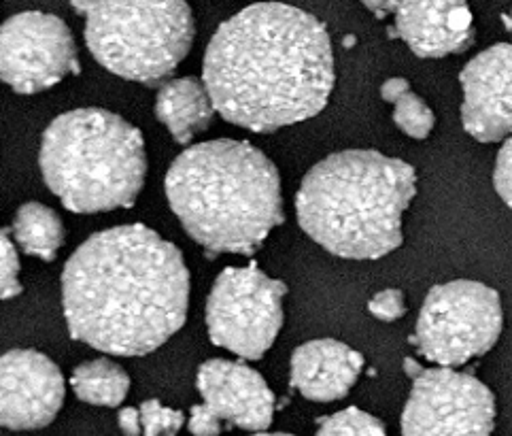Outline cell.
I'll return each instance as SVG.
<instances>
[{
  "label": "cell",
  "instance_id": "1",
  "mask_svg": "<svg viewBox=\"0 0 512 436\" xmlns=\"http://www.w3.org/2000/svg\"><path fill=\"white\" fill-rule=\"evenodd\" d=\"M187 305L183 254L141 224L96 232L62 271L68 332L105 354H151L183 328Z\"/></svg>",
  "mask_w": 512,
  "mask_h": 436
},
{
  "label": "cell",
  "instance_id": "2",
  "mask_svg": "<svg viewBox=\"0 0 512 436\" xmlns=\"http://www.w3.org/2000/svg\"><path fill=\"white\" fill-rule=\"evenodd\" d=\"M217 113L253 132H275L315 117L334 90L326 26L283 3L236 13L213 35L202 64Z\"/></svg>",
  "mask_w": 512,
  "mask_h": 436
},
{
  "label": "cell",
  "instance_id": "3",
  "mask_svg": "<svg viewBox=\"0 0 512 436\" xmlns=\"http://www.w3.org/2000/svg\"><path fill=\"white\" fill-rule=\"evenodd\" d=\"M166 198L211 258L255 254L285 220L277 166L247 141L217 139L185 149L166 173Z\"/></svg>",
  "mask_w": 512,
  "mask_h": 436
},
{
  "label": "cell",
  "instance_id": "4",
  "mask_svg": "<svg viewBox=\"0 0 512 436\" xmlns=\"http://www.w3.org/2000/svg\"><path fill=\"white\" fill-rule=\"evenodd\" d=\"M417 194L408 162L374 149H347L302 179L296 213L302 230L330 254L377 260L402 245V215Z\"/></svg>",
  "mask_w": 512,
  "mask_h": 436
},
{
  "label": "cell",
  "instance_id": "5",
  "mask_svg": "<svg viewBox=\"0 0 512 436\" xmlns=\"http://www.w3.org/2000/svg\"><path fill=\"white\" fill-rule=\"evenodd\" d=\"M39 166L68 211L128 209L145 186V141L139 128L111 111L75 109L47 126Z\"/></svg>",
  "mask_w": 512,
  "mask_h": 436
},
{
  "label": "cell",
  "instance_id": "6",
  "mask_svg": "<svg viewBox=\"0 0 512 436\" xmlns=\"http://www.w3.org/2000/svg\"><path fill=\"white\" fill-rule=\"evenodd\" d=\"M85 43L117 77L156 86L190 54L196 37L185 0H71Z\"/></svg>",
  "mask_w": 512,
  "mask_h": 436
},
{
  "label": "cell",
  "instance_id": "7",
  "mask_svg": "<svg viewBox=\"0 0 512 436\" xmlns=\"http://www.w3.org/2000/svg\"><path fill=\"white\" fill-rule=\"evenodd\" d=\"M504 326L502 300L479 281H449L425 296L411 345L423 358L457 368L485 356Z\"/></svg>",
  "mask_w": 512,
  "mask_h": 436
},
{
  "label": "cell",
  "instance_id": "8",
  "mask_svg": "<svg viewBox=\"0 0 512 436\" xmlns=\"http://www.w3.org/2000/svg\"><path fill=\"white\" fill-rule=\"evenodd\" d=\"M285 294V283L258 264L221 271L207 300L211 341L241 358L260 360L281 332Z\"/></svg>",
  "mask_w": 512,
  "mask_h": 436
},
{
  "label": "cell",
  "instance_id": "9",
  "mask_svg": "<svg viewBox=\"0 0 512 436\" xmlns=\"http://www.w3.org/2000/svg\"><path fill=\"white\" fill-rule=\"evenodd\" d=\"M496 396L483 381L455 368H425L402 413V436H491Z\"/></svg>",
  "mask_w": 512,
  "mask_h": 436
},
{
  "label": "cell",
  "instance_id": "10",
  "mask_svg": "<svg viewBox=\"0 0 512 436\" xmlns=\"http://www.w3.org/2000/svg\"><path fill=\"white\" fill-rule=\"evenodd\" d=\"M79 73L77 45L56 15L26 11L0 30V77L17 94H39Z\"/></svg>",
  "mask_w": 512,
  "mask_h": 436
},
{
  "label": "cell",
  "instance_id": "11",
  "mask_svg": "<svg viewBox=\"0 0 512 436\" xmlns=\"http://www.w3.org/2000/svg\"><path fill=\"white\" fill-rule=\"evenodd\" d=\"M464 90L462 124L472 139L496 143L512 134V43L474 56L459 75Z\"/></svg>",
  "mask_w": 512,
  "mask_h": 436
},
{
  "label": "cell",
  "instance_id": "12",
  "mask_svg": "<svg viewBox=\"0 0 512 436\" xmlns=\"http://www.w3.org/2000/svg\"><path fill=\"white\" fill-rule=\"evenodd\" d=\"M3 373V426L9 430H39L54 422L64 402L60 368L32 349L7 351Z\"/></svg>",
  "mask_w": 512,
  "mask_h": 436
},
{
  "label": "cell",
  "instance_id": "13",
  "mask_svg": "<svg viewBox=\"0 0 512 436\" xmlns=\"http://www.w3.org/2000/svg\"><path fill=\"white\" fill-rule=\"evenodd\" d=\"M202 405H207L226 426L264 432L275 415V394L264 377L232 360H209L196 377Z\"/></svg>",
  "mask_w": 512,
  "mask_h": 436
},
{
  "label": "cell",
  "instance_id": "14",
  "mask_svg": "<svg viewBox=\"0 0 512 436\" xmlns=\"http://www.w3.org/2000/svg\"><path fill=\"white\" fill-rule=\"evenodd\" d=\"M398 37L419 58L462 54L474 43L468 0H400Z\"/></svg>",
  "mask_w": 512,
  "mask_h": 436
},
{
  "label": "cell",
  "instance_id": "15",
  "mask_svg": "<svg viewBox=\"0 0 512 436\" xmlns=\"http://www.w3.org/2000/svg\"><path fill=\"white\" fill-rule=\"evenodd\" d=\"M362 354L334 339L300 345L292 354V388L306 400L334 402L345 398L360 379Z\"/></svg>",
  "mask_w": 512,
  "mask_h": 436
},
{
  "label": "cell",
  "instance_id": "16",
  "mask_svg": "<svg viewBox=\"0 0 512 436\" xmlns=\"http://www.w3.org/2000/svg\"><path fill=\"white\" fill-rule=\"evenodd\" d=\"M213 98L196 77H181L162 83L156 96V117L181 145L207 130L215 115Z\"/></svg>",
  "mask_w": 512,
  "mask_h": 436
},
{
  "label": "cell",
  "instance_id": "17",
  "mask_svg": "<svg viewBox=\"0 0 512 436\" xmlns=\"http://www.w3.org/2000/svg\"><path fill=\"white\" fill-rule=\"evenodd\" d=\"M15 243L28 256L51 262L64 245V224L60 215L41 203H26L13 220Z\"/></svg>",
  "mask_w": 512,
  "mask_h": 436
},
{
  "label": "cell",
  "instance_id": "18",
  "mask_svg": "<svg viewBox=\"0 0 512 436\" xmlns=\"http://www.w3.org/2000/svg\"><path fill=\"white\" fill-rule=\"evenodd\" d=\"M71 385L77 398L88 405L119 407L128 396L130 377L113 360L98 358L77 366Z\"/></svg>",
  "mask_w": 512,
  "mask_h": 436
},
{
  "label": "cell",
  "instance_id": "19",
  "mask_svg": "<svg viewBox=\"0 0 512 436\" xmlns=\"http://www.w3.org/2000/svg\"><path fill=\"white\" fill-rule=\"evenodd\" d=\"M315 436H387V432L381 419L357 407H349L321 417Z\"/></svg>",
  "mask_w": 512,
  "mask_h": 436
},
{
  "label": "cell",
  "instance_id": "20",
  "mask_svg": "<svg viewBox=\"0 0 512 436\" xmlns=\"http://www.w3.org/2000/svg\"><path fill=\"white\" fill-rule=\"evenodd\" d=\"M394 122L411 139H428L434 130V111L425 100L408 92L394 105Z\"/></svg>",
  "mask_w": 512,
  "mask_h": 436
},
{
  "label": "cell",
  "instance_id": "21",
  "mask_svg": "<svg viewBox=\"0 0 512 436\" xmlns=\"http://www.w3.org/2000/svg\"><path fill=\"white\" fill-rule=\"evenodd\" d=\"M141 419L145 436H177L185 424L183 411L168 409L160 400H145L141 405Z\"/></svg>",
  "mask_w": 512,
  "mask_h": 436
},
{
  "label": "cell",
  "instance_id": "22",
  "mask_svg": "<svg viewBox=\"0 0 512 436\" xmlns=\"http://www.w3.org/2000/svg\"><path fill=\"white\" fill-rule=\"evenodd\" d=\"M0 296L3 300H11L17 294L22 292V283H20V258H17V249L9 237V232L3 230V239H0Z\"/></svg>",
  "mask_w": 512,
  "mask_h": 436
},
{
  "label": "cell",
  "instance_id": "23",
  "mask_svg": "<svg viewBox=\"0 0 512 436\" xmlns=\"http://www.w3.org/2000/svg\"><path fill=\"white\" fill-rule=\"evenodd\" d=\"M368 311L372 317H377L381 322H398L406 313V300L402 290H383L374 294L368 303Z\"/></svg>",
  "mask_w": 512,
  "mask_h": 436
},
{
  "label": "cell",
  "instance_id": "24",
  "mask_svg": "<svg viewBox=\"0 0 512 436\" xmlns=\"http://www.w3.org/2000/svg\"><path fill=\"white\" fill-rule=\"evenodd\" d=\"M493 188L512 211V137L506 139L498 152L496 169H493Z\"/></svg>",
  "mask_w": 512,
  "mask_h": 436
},
{
  "label": "cell",
  "instance_id": "25",
  "mask_svg": "<svg viewBox=\"0 0 512 436\" xmlns=\"http://www.w3.org/2000/svg\"><path fill=\"white\" fill-rule=\"evenodd\" d=\"M224 422L207 407V405H196L192 407L190 413V422H187V428L194 436H219L224 432Z\"/></svg>",
  "mask_w": 512,
  "mask_h": 436
},
{
  "label": "cell",
  "instance_id": "26",
  "mask_svg": "<svg viewBox=\"0 0 512 436\" xmlns=\"http://www.w3.org/2000/svg\"><path fill=\"white\" fill-rule=\"evenodd\" d=\"M117 424L124 436H141V432H143L141 409H134V407L122 409L117 415Z\"/></svg>",
  "mask_w": 512,
  "mask_h": 436
},
{
  "label": "cell",
  "instance_id": "27",
  "mask_svg": "<svg viewBox=\"0 0 512 436\" xmlns=\"http://www.w3.org/2000/svg\"><path fill=\"white\" fill-rule=\"evenodd\" d=\"M408 92H411V83H408L404 77H391L383 83V88H381L383 100H385V103H391V105H396L398 100L402 96H406Z\"/></svg>",
  "mask_w": 512,
  "mask_h": 436
},
{
  "label": "cell",
  "instance_id": "28",
  "mask_svg": "<svg viewBox=\"0 0 512 436\" xmlns=\"http://www.w3.org/2000/svg\"><path fill=\"white\" fill-rule=\"evenodd\" d=\"M366 9H370L377 18H387L389 13H396L400 7V0H362Z\"/></svg>",
  "mask_w": 512,
  "mask_h": 436
},
{
  "label": "cell",
  "instance_id": "29",
  "mask_svg": "<svg viewBox=\"0 0 512 436\" xmlns=\"http://www.w3.org/2000/svg\"><path fill=\"white\" fill-rule=\"evenodd\" d=\"M402 366H404V373H406V377H408V379H413V381H415V379H419V377L423 375V371H425V368H423L415 358H406Z\"/></svg>",
  "mask_w": 512,
  "mask_h": 436
},
{
  "label": "cell",
  "instance_id": "30",
  "mask_svg": "<svg viewBox=\"0 0 512 436\" xmlns=\"http://www.w3.org/2000/svg\"><path fill=\"white\" fill-rule=\"evenodd\" d=\"M504 24H506L508 32H512V11L508 15H504Z\"/></svg>",
  "mask_w": 512,
  "mask_h": 436
},
{
  "label": "cell",
  "instance_id": "31",
  "mask_svg": "<svg viewBox=\"0 0 512 436\" xmlns=\"http://www.w3.org/2000/svg\"><path fill=\"white\" fill-rule=\"evenodd\" d=\"M251 436H292V434H283V432H277V434H268V432H258V434H251Z\"/></svg>",
  "mask_w": 512,
  "mask_h": 436
},
{
  "label": "cell",
  "instance_id": "32",
  "mask_svg": "<svg viewBox=\"0 0 512 436\" xmlns=\"http://www.w3.org/2000/svg\"><path fill=\"white\" fill-rule=\"evenodd\" d=\"M260 3H264V0H260Z\"/></svg>",
  "mask_w": 512,
  "mask_h": 436
}]
</instances>
